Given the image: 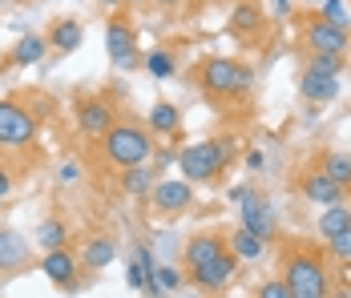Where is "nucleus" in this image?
I'll return each instance as SVG.
<instances>
[{"mask_svg": "<svg viewBox=\"0 0 351 298\" xmlns=\"http://www.w3.org/2000/svg\"><path fill=\"white\" fill-rule=\"evenodd\" d=\"M101 153H106L109 166L125 169V166H141L154 158V137L145 125H134V121H113L106 133H101Z\"/></svg>", "mask_w": 351, "mask_h": 298, "instance_id": "obj_1", "label": "nucleus"}, {"mask_svg": "<svg viewBox=\"0 0 351 298\" xmlns=\"http://www.w3.org/2000/svg\"><path fill=\"white\" fill-rule=\"evenodd\" d=\"M282 282H287L291 298H327L331 295V274H327L323 258H319L315 250H307V246H299L295 254H287Z\"/></svg>", "mask_w": 351, "mask_h": 298, "instance_id": "obj_2", "label": "nucleus"}, {"mask_svg": "<svg viewBox=\"0 0 351 298\" xmlns=\"http://www.w3.org/2000/svg\"><path fill=\"white\" fill-rule=\"evenodd\" d=\"M230 162V145L226 141H198V145H186L178 153V169L186 182L202 186V182H214L222 169Z\"/></svg>", "mask_w": 351, "mask_h": 298, "instance_id": "obj_3", "label": "nucleus"}, {"mask_svg": "<svg viewBox=\"0 0 351 298\" xmlns=\"http://www.w3.org/2000/svg\"><path fill=\"white\" fill-rule=\"evenodd\" d=\"M36 133H40V121H36V113L29 105H21V101H12V97L0 101V145L4 149L33 145Z\"/></svg>", "mask_w": 351, "mask_h": 298, "instance_id": "obj_4", "label": "nucleus"}, {"mask_svg": "<svg viewBox=\"0 0 351 298\" xmlns=\"http://www.w3.org/2000/svg\"><path fill=\"white\" fill-rule=\"evenodd\" d=\"M186 274H190V282H194L202 295H218V290H226L230 278L239 274V258H234V250L226 246L222 254H214L210 262L194 266V270H186Z\"/></svg>", "mask_w": 351, "mask_h": 298, "instance_id": "obj_5", "label": "nucleus"}, {"mask_svg": "<svg viewBox=\"0 0 351 298\" xmlns=\"http://www.w3.org/2000/svg\"><path fill=\"white\" fill-rule=\"evenodd\" d=\"M106 49H109V61L117 69H134L138 65V29L121 16V12H113L106 25Z\"/></svg>", "mask_w": 351, "mask_h": 298, "instance_id": "obj_6", "label": "nucleus"}, {"mask_svg": "<svg viewBox=\"0 0 351 298\" xmlns=\"http://www.w3.org/2000/svg\"><path fill=\"white\" fill-rule=\"evenodd\" d=\"M234 77H239V61H230V57H206L198 65V89L206 97H234Z\"/></svg>", "mask_w": 351, "mask_h": 298, "instance_id": "obj_7", "label": "nucleus"}, {"mask_svg": "<svg viewBox=\"0 0 351 298\" xmlns=\"http://www.w3.org/2000/svg\"><path fill=\"white\" fill-rule=\"evenodd\" d=\"M40 270H45V278H49L57 290H77V286H81V258L73 254L69 246L45 250V258H40Z\"/></svg>", "mask_w": 351, "mask_h": 298, "instance_id": "obj_8", "label": "nucleus"}, {"mask_svg": "<svg viewBox=\"0 0 351 298\" xmlns=\"http://www.w3.org/2000/svg\"><path fill=\"white\" fill-rule=\"evenodd\" d=\"M149 201L158 214H186L194 206V186L186 177H166V182H154Z\"/></svg>", "mask_w": 351, "mask_h": 298, "instance_id": "obj_9", "label": "nucleus"}, {"mask_svg": "<svg viewBox=\"0 0 351 298\" xmlns=\"http://www.w3.org/2000/svg\"><path fill=\"white\" fill-rule=\"evenodd\" d=\"M239 214H243V226H246V230H254L258 238H267V242L279 234V222H275V206L263 198V194H254V190H250V194L239 201Z\"/></svg>", "mask_w": 351, "mask_h": 298, "instance_id": "obj_10", "label": "nucleus"}, {"mask_svg": "<svg viewBox=\"0 0 351 298\" xmlns=\"http://www.w3.org/2000/svg\"><path fill=\"white\" fill-rule=\"evenodd\" d=\"M307 49H311V53H348L351 33L343 25H331V21L315 16V21L307 25Z\"/></svg>", "mask_w": 351, "mask_h": 298, "instance_id": "obj_11", "label": "nucleus"}, {"mask_svg": "<svg viewBox=\"0 0 351 298\" xmlns=\"http://www.w3.org/2000/svg\"><path fill=\"white\" fill-rule=\"evenodd\" d=\"M117 117H113V109H109V101L101 97H85V101H77V129L85 133V137H101V133L113 125Z\"/></svg>", "mask_w": 351, "mask_h": 298, "instance_id": "obj_12", "label": "nucleus"}, {"mask_svg": "<svg viewBox=\"0 0 351 298\" xmlns=\"http://www.w3.org/2000/svg\"><path fill=\"white\" fill-rule=\"evenodd\" d=\"M29 238L21 230H0V274H16L29 266Z\"/></svg>", "mask_w": 351, "mask_h": 298, "instance_id": "obj_13", "label": "nucleus"}, {"mask_svg": "<svg viewBox=\"0 0 351 298\" xmlns=\"http://www.w3.org/2000/svg\"><path fill=\"white\" fill-rule=\"evenodd\" d=\"M230 242L222 238V234H214V230H206V234H194L190 242H186V250H182V266L186 270H194V266H202V262H210L214 254H222Z\"/></svg>", "mask_w": 351, "mask_h": 298, "instance_id": "obj_14", "label": "nucleus"}, {"mask_svg": "<svg viewBox=\"0 0 351 298\" xmlns=\"http://www.w3.org/2000/svg\"><path fill=\"white\" fill-rule=\"evenodd\" d=\"M263 8L254 4V0H239L234 8H230V21H226V29L239 36V40H254V36L263 33Z\"/></svg>", "mask_w": 351, "mask_h": 298, "instance_id": "obj_15", "label": "nucleus"}, {"mask_svg": "<svg viewBox=\"0 0 351 298\" xmlns=\"http://www.w3.org/2000/svg\"><path fill=\"white\" fill-rule=\"evenodd\" d=\"M299 97L307 101V105H331V101L339 97V77H319L311 69H303V77H299Z\"/></svg>", "mask_w": 351, "mask_h": 298, "instance_id": "obj_16", "label": "nucleus"}, {"mask_svg": "<svg viewBox=\"0 0 351 298\" xmlns=\"http://www.w3.org/2000/svg\"><path fill=\"white\" fill-rule=\"evenodd\" d=\"M343 194H348V190H343V186H339L335 177H327L323 169L303 177V198L315 201V206H331V201H343Z\"/></svg>", "mask_w": 351, "mask_h": 298, "instance_id": "obj_17", "label": "nucleus"}, {"mask_svg": "<svg viewBox=\"0 0 351 298\" xmlns=\"http://www.w3.org/2000/svg\"><path fill=\"white\" fill-rule=\"evenodd\" d=\"M49 53V36H40V33H25L16 45H12V53H8V65H16V69H29L36 65L40 57Z\"/></svg>", "mask_w": 351, "mask_h": 298, "instance_id": "obj_18", "label": "nucleus"}, {"mask_svg": "<svg viewBox=\"0 0 351 298\" xmlns=\"http://www.w3.org/2000/svg\"><path fill=\"white\" fill-rule=\"evenodd\" d=\"M230 250H234V258H239V262H258V258L267 254V238H258L254 230L239 226V230L230 234Z\"/></svg>", "mask_w": 351, "mask_h": 298, "instance_id": "obj_19", "label": "nucleus"}, {"mask_svg": "<svg viewBox=\"0 0 351 298\" xmlns=\"http://www.w3.org/2000/svg\"><path fill=\"white\" fill-rule=\"evenodd\" d=\"M81 21H53V29H49V49H57V53H77L81 49Z\"/></svg>", "mask_w": 351, "mask_h": 298, "instance_id": "obj_20", "label": "nucleus"}, {"mask_svg": "<svg viewBox=\"0 0 351 298\" xmlns=\"http://www.w3.org/2000/svg\"><path fill=\"white\" fill-rule=\"evenodd\" d=\"M154 169L149 162H141V166H125L121 169V190L130 194V198H149V190H154Z\"/></svg>", "mask_w": 351, "mask_h": 298, "instance_id": "obj_21", "label": "nucleus"}, {"mask_svg": "<svg viewBox=\"0 0 351 298\" xmlns=\"http://www.w3.org/2000/svg\"><path fill=\"white\" fill-rule=\"evenodd\" d=\"M113 258H117L113 238H89V242L81 246V266H89V270H106Z\"/></svg>", "mask_w": 351, "mask_h": 298, "instance_id": "obj_22", "label": "nucleus"}, {"mask_svg": "<svg viewBox=\"0 0 351 298\" xmlns=\"http://www.w3.org/2000/svg\"><path fill=\"white\" fill-rule=\"evenodd\" d=\"M149 129L162 133V137H174V133L182 129V113H178V105H170V101H158V105L149 109Z\"/></svg>", "mask_w": 351, "mask_h": 298, "instance_id": "obj_23", "label": "nucleus"}, {"mask_svg": "<svg viewBox=\"0 0 351 298\" xmlns=\"http://www.w3.org/2000/svg\"><path fill=\"white\" fill-rule=\"evenodd\" d=\"M323 214H319V234H323V242L331 238V234L348 230L351 226V210L343 206V201H331V206H319Z\"/></svg>", "mask_w": 351, "mask_h": 298, "instance_id": "obj_24", "label": "nucleus"}, {"mask_svg": "<svg viewBox=\"0 0 351 298\" xmlns=\"http://www.w3.org/2000/svg\"><path fill=\"white\" fill-rule=\"evenodd\" d=\"M33 242L40 246V250H57V246H69V230H65L61 218H45V222L33 230Z\"/></svg>", "mask_w": 351, "mask_h": 298, "instance_id": "obj_25", "label": "nucleus"}, {"mask_svg": "<svg viewBox=\"0 0 351 298\" xmlns=\"http://www.w3.org/2000/svg\"><path fill=\"white\" fill-rule=\"evenodd\" d=\"M323 173H327V177H335L343 190H351V153H339V149H335V153H327V158H323Z\"/></svg>", "mask_w": 351, "mask_h": 298, "instance_id": "obj_26", "label": "nucleus"}, {"mask_svg": "<svg viewBox=\"0 0 351 298\" xmlns=\"http://www.w3.org/2000/svg\"><path fill=\"white\" fill-rule=\"evenodd\" d=\"M174 290H182V270L158 266L154 270V282H149V295H174Z\"/></svg>", "mask_w": 351, "mask_h": 298, "instance_id": "obj_27", "label": "nucleus"}, {"mask_svg": "<svg viewBox=\"0 0 351 298\" xmlns=\"http://www.w3.org/2000/svg\"><path fill=\"white\" fill-rule=\"evenodd\" d=\"M307 69L319 73V77H339L343 73V53H311L307 57Z\"/></svg>", "mask_w": 351, "mask_h": 298, "instance_id": "obj_28", "label": "nucleus"}, {"mask_svg": "<svg viewBox=\"0 0 351 298\" xmlns=\"http://www.w3.org/2000/svg\"><path fill=\"white\" fill-rule=\"evenodd\" d=\"M145 69H149V77L166 81V77H174L178 61H174V53H170V49H154V53L145 57Z\"/></svg>", "mask_w": 351, "mask_h": 298, "instance_id": "obj_29", "label": "nucleus"}, {"mask_svg": "<svg viewBox=\"0 0 351 298\" xmlns=\"http://www.w3.org/2000/svg\"><path fill=\"white\" fill-rule=\"evenodd\" d=\"M327 250H331L339 262H351V226L339 230V234H331V238H327Z\"/></svg>", "mask_w": 351, "mask_h": 298, "instance_id": "obj_30", "label": "nucleus"}, {"mask_svg": "<svg viewBox=\"0 0 351 298\" xmlns=\"http://www.w3.org/2000/svg\"><path fill=\"white\" fill-rule=\"evenodd\" d=\"M319 16H323V21H331V25H343V29L351 25L348 12H343V0H323V4H319Z\"/></svg>", "mask_w": 351, "mask_h": 298, "instance_id": "obj_31", "label": "nucleus"}, {"mask_svg": "<svg viewBox=\"0 0 351 298\" xmlns=\"http://www.w3.org/2000/svg\"><path fill=\"white\" fill-rule=\"evenodd\" d=\"M258 298H291V290H287V282H282V278H271V282H263V286H258Z\"/></svg>", "mask_w": 351, "mask_h": 298, "instance_id": "obj_32", "label": "nucleus"}, {"mask_svg": "<svg viewBox=\"0 0 351 298\" xmlns=\"http://www.w3.org/2000/svg\"><path fill=\"white\" fill-rule=\"evenodd\" d=\"M250 89H254V73H250L246 65H239V77H234V97H246Z\"/></svg>", "mask_w": 351, "mask_h": 298, "instance_id": "obj_33", "label": "nucleus"}, {"mask_svg": "<svg viewBox=\"0 0 351 298\" xmlns=\"http://www.w3.org/2000/svg\"><path fill=\"white\" fill-rule=\"evenodd\" d=\"M57 182L65 186V182H81V166L77 162H65V166L57 169Z\"/></svg>", "mask_w": 351, "mask_h": 298, "instance_id": "obj_34", "label": "nucleus"}, {"mask_svg": "<svg viewBox=\"0 0 351 298\" xmlns=\"http://www.w3.org/2000/svg\"><path fill=\"white\" fill-rule=\"evenodd\" d=\"M263 166H267L263 149H250V153H246V169H263Z\"/></svg>", "mask_w": 351, "mask_h": 298, "instance_id": "obj_35", "label": "nucleus"}, {"mask_svg": "<svg viewBox=\"0 0 351 298\" xmlns=\"http://www.w3.org/2000/svg\"><path fill=\"white\" fill-rule=\"evenodd\" d=\"M8 194H12V173L0 166V198H8Z\"/></svg>", "mask_w": 351, "mask_h": 298, "instance_id": "obj_36", "label": "nucleus"}, {"mask_svg": "<svg viewBox=\"0 0 351 298\" xmlns=\"http://www.w3.org/2000/svg\"><path fill=\"white\" fill-rule=\"evenodd\" d=\"M250 190H254V186H234V190H230V201H234V206H239V201H243L246 194H250Z\"/></svg>", "mask_w": 351, "mask_h": 298, "instance_id": "obj_37", "label": "nucleus"}, {"mask_svg": "<svg viewBox=\"0 0 351 298\" xmlns=\"http://www.w3.org/2000/svg\"><path fill=\"white\" fill-rule=\"evenodd\" d=\"M287 8H291V0H275V12H279V16L287 12Z\"/></svg>", "mask_w": 351, "mask_h": 298, "instance_id": "obj_38", "label": "nucleus"}, {"mask_svg": "<svg viewBox=\"0 0 351 298\" xmlns=\"http://www.w3.org/2000/svg\"><path fill=\"white\" fill-rule=\"evenodd\" d=\"M154 4H162V8H178V0H154Z\"/></svg>", "mask_w": 351, "mask_h": 298, "instance_id": "obj_39", "label": "nucleus"}, {"mask_svg": "<svg viewBox=\"0 0 351 298\" xmlns=\"http://www.w3.org/2000/svg\"><path fill=\"white\" fill-rule=\"evenodd\" d=\"M101 4H106V8H117V4H125V0H101Z\"/></svg>", "mask_w": 351, "mask_h": 298, "instance_id": "obj_40", "label": "nucleus"}, {"mask_svg": "<svg viewBox=\"0 0 351 298\" xmlns=\"http://www.w3.org/2000/svg\"><path fill=\"white\" fill-rule=\"evenodd\" d=\"M125 4H130V8H134V4H145V0H125Z\"/></svg>", "mask_w": 351, "mask_h": 298, "instance_id": "obj_41", "label": "nucleus"}, {"mask_svg": "<svg viewBox=\"0 0 351 298\" xmlns=\"http://www.w3.org/2000/svg\"><path fill=\"white\" fill-rule=\"evenodd\" d=\"M307 4H323V0H307Z\"/></svg>", "mask_w": 351, "mask_h": 298, "instance_id": "obj_42", "label": "nucleus"}, {"mask_svg": "<svg viewBox=\"0 0 351 298\" xmlns=\"http://www.w3.org/2000/svg\"><path fill=\"white\" fill-rule=\"evenodd\" d=\"M0 4H4V0H0Z\"/></svg>", "mask_w": 351, "mask_h": 298, "instance_id": "obj_43", "label": "nucleus"}]
</instances>
